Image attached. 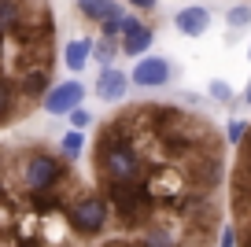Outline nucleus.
<instances>
[{
  "label": "nucleus",
  "mask_w": 251,
  "mask_h": 247,
  "mask_svg": "<svg viewBox=\"0 0 251 247\" xmlns=\"http://www.w3.org/2000/svg\"><path fill=\"white\" fill-rule=\"evenodd\" d=\"M0 199H4V185H0Z\"/></svg>",
  "instance_id": "obj_28"
},
{
  "label": "nucleus",
  "mask_w": 251,
  "mask_h": 247,
  "mask_svg": "<svg viewBox=\"0 0 251 247\" xmlns=\"http://www.w3.org/2000/svg\"><path fill=\"white\" fill-rule=\"evenodd\" d=\"M151 41H155L151 26H144L141 19H133V15H126V19H122V45H118V52H122V55L144 59V52L151 48Z\"/></svg>",
  "instance_id": "obj_7"
},
{
  "label": "nucleus",
  "mask_w": 251,
  "mask_h": 247,
  "mask_svg": "<svg viewBox=\"0 0 251 247\" xmlns=\"http://www.w3.org/2000/svg\"><path fill=\"white\" fill-rule=\"evenodd\" d=\"M78 11L89 23H107V19L122 15V8H118L115 0H78Z\"/></svg>",
  "instance_id": "obj_12"
},
{
  "label": "nucleus",
  "mask_w": 251,
  "mask_h": 247,
  "mask_svg": "<svg viewBox=\"0 0 251 247\" xmlns=\"http://www.w3.org/2000/svg\"><path fill=\"white\" fill-rule=\"evenodd\" d=\"M30 207L33 210H55L59 199H55V192H30Z\"/></svg>",
  "instance_id": "obj_18"
},
{
  "label": "nucleus",
  "mask_w": 251,
  "mask_h": 247,
  "mask_svg": "<svg viewBox=\"0 0 251 247\" xmlns=\"http://www.w3.org/2000/svg\"><path fill=\"white\" fill-rule=\"evenodd\" d=\"M144 170L141 151L133 148V140L126 137L122 122L107 125V133L100 137V148H96V173H100L103 188L111 185H133Z\"/></svg>",
  "instance_id": "obj_1"
},
{
  "label": "nucleus",
  "mask_w": 251,
  "mask_h": 247,
  "mask_svg": "<svg viewBox=\"0 0 251 247\" xmlns=\"http://www.w3.org/2000/svg\"><path fill=\"white\" fill-rule=\"evenodd\" d=\"M15 96H19V89H15V81H11L4 70H0V125L11 118V111H15Z\"/></svg>",
  "instance_id": "obj_14"
},
{
  "label": "nucleus",
  "mask_w": 251,
  "mask_h": 247,
  "mask_svg": "<svg viewBox=\"0 0 251 247\" xmlns=\"http://www.w3.org/2000/svg\"><path fill=\"white\" fill-rule=\"evenodd\" d=\"M207 93H211V100H218V103H229V100H233V89H229L226 81H211V89H207Z\"/></svg>",
  "instance_id": "obj_22"
},
{
  "label": "nucleus",
  "mask_w": 251,
  "mask_h": 247,
  "mask_svg": "<svg viewBox=\"0 0 251 247\" xmlns=\"http://www.w3.org/2000/svg\"><path fill=\"white\" fill-rule=\"evenodd\" d=\"M126 89H129V77L122 74V70H115V67H103L100 70V77H96V96L100 100H122L126 96Z\"/></svg>",
  "instance_id": "obj_9"
},
{
  "label": "nucleus",
  "mask_w": 251,
  "mask_h": 247,
  "mask_svg": "<svg viewBox=\"0 0 251 247\" xmlns=\"http://www.w3.org/2000/svg\"><path fill=\"white\" fill-rule=\"evenodd\" d=\"M81 100H85V85H81V81H59V85H52L45 93L41 107H45L48 115H71V111L81 107Z\"/></svg>",
  "instance_id": "obj_5"
},
{
  "label": "nucleus",
  "mask_w": 251,
  "mask_h": 247,
  "mask_svg": "<svg viewBox=\"0 0 251 247\" xmlns=\"http://www.w3.org/2000/svg\"><path fill=\"white\" fill-rule=\"evenodd\" d=\"M26 11H23V0H0V33L8 37V33H15L19 26H23Z\"/></svg>",
  "instance_id": "obj_13"
},
{
  "label": "nucleus",
  "mask_w": 251,
  "mask_h": 247,
  "mask_svg": "<svg viewBox=\"0 0 251 247\" xmlns=\"http://www.w3.org/2000/svg\"><path fill=\"white\" fill-rule=\"evenodd\" d=\"M67 118H71V125H74V129H85V125H93V115H89V111L85 107H78V111H71V115H67Z\"/></svg>",
  "instance_id": "obj_23"
},
{
  "label": "nucleus",
  "mask_w": 251,
  "mask_h": 247,
  "mask_svg": "<svg viewBox=\"0 0 251 247\" xmlns=\"http://www.w3.org/2000/svg\"><path fill=\"white\" fill-rule=\"evenodd\" d=\"M122 19L126 15H115V19H107V23H100L103 41H118V37H122Z\"/></svg>",
  "instance_id": "obj_20"
},
{
  "label": "nucleus",
  "mask_w": 251,
  "mask_h": 247,
  "mask_svg": "<svg viewBox=\"0 0 251 247\" xmlns=\"http://www.w3.org/2000/svg\"><path fill=\"white\" fill-rule=\"evenodd\" d=\"M244 137H248V122H240V118H233V122L226 125V140H229V144H240Z\"/></svg>",
  "instance_id": "obj_21"
},
{
  "label": "nucleus",
  "mask_w": 251,
  "mask_h": 247,
  "mask_svg": "<svg viewBox=\"0 0 251 247\" xmlns=\"http://www.w3.org/2000/svg\"><path fill=\"white\" fill-rule=\"evenodd\" d=\"M226 23L233 26V30H244V26L251 23V8H248V4H236V8H229V11H226Z\"/></svg>",
  "instance_id": "obj_17"
},
{
  "label": "nucleus",
  "mask_w": 251,
  "mask_h": 247,
  "mask_svg": "<svg viewBox=\"0 0 251 247\" xmlns=\"http://www.w3.org/2000/svg\"><path fill=\"white\" fill-rule=\"evenodd\" d=\"M103 192H107L111 210L118 214V222H122V225H133L137 218L144 214V207L151 203L144 181H133V185H111V188H103Z\"/></svg>",
  "instance_id": "obj_4"
},
{
  "label": "nucleus",
  "mask_w": 251,
  "mask_h": 247,
  "mask_svg": "<svg viewBox=\"0 0 251 247\" xmlns=\"http://www.w3.org/2000/svg\"><path fill=\"white\" fill-rule=\"evenodd\" d=\"M218 247H236V229H233V225H226V229H222Z\"/></svg>",
  "instance_id": "obj_24"
},
{
  "label": "nucleus",
  "mask_w": 251,
  "mask_h": 247,
  "mask_svg": "<svg viewBox=\"0 0 251 247\" xmlns=\"http://www.w3.org/2000/svg\"><path fill=\"white\" fill-rule=\"evenodd\" d=\"M174 67L170 59H159V55H144V59H137L133 74H129V81H133L137 89H163L166 81H170Z\"/></svg>",
  "instance_id": "obj_6"
},
{
  "label": "nucleus",
  "mask_w": 251,
  "mask_h": 247,
  "mask_svg": "<svg viewBox=\"0 0 251 247\" xmlns=\"http://www.w3.org/2000/svg\"><path fill=\"white\" fill-rule=\"evenodd\" d=\"M244 103H251V81H248V89H244Z\"/></svg>",
  "instance_id": "obj_26"
},
{
  "label": "nucleus",
  "mask_w": 251,
  "mask_h": 247,
  "mask_svg": "<svg viewBox=\"0 0 251 247\" xmlns=\"http://www.w3.org/2000/svg\"><path fill=\"white\" fill-rule=\"evenodd\" d=\"M248 59H251V48H248Z\"/></svg>",
  "instance_id": "obj_29"
},
{
  "label": "nucleus",
  "mask_w": 251,
  "mask_h": 247,
  "mask_svg": "<svg viewBox=\"0 0 251 247\" xmlns=\"http://www.w3.org/2000/svg\"><path fill=\"white\" fill-rule=\"evenodd\" d=\"M67 222H71V229L78 232V236H100L103 229H107L111 222V207L103 196H81V199H74V207L67 210Z\"/></svg>",
  "instance_id": "obj_2"
},
{
  "label": "nucleus",
  "mask_w": 251,
  "mask_h": 247,
  "mask_svg": "<svg viewBox=\"0 0 251 247\" xmlns=\"http://www.w3.org/2000/svg\"><path fill=\"white\" fill-rule=\"evenodd\" d=\"M137 247H177V240H174L163 225H151V229L141 236V244H137Z\"/></svg>",
  "instance_id": "obj_16"
},
{
  "label": "nucleus",
  "mask_w": 251,
  "mask_h": 247,
  "mask_svg": "<svg viewBox=\"0 0 251 247\" xmlns=\"http://www.w3.org/2000/svg\"><path fill=\"white\" fill-rule=\"evenodd\" d=\"M59 151H63V159H78V155L85 151V133H78V129L63 133V140H59Z\"/></svg>",
  "instance_id": "obj_15"
},
{
  "label": "nucleus",
  "mask_w": 251,
  "mask_h": 247,
  "mask_svg": "<svg viewBox=\"0 0 251 247\" xmlns=\"http://www.w3.org/2000/svg\"><path fill=\"white\" fill-rule=\"evenodd\" d=\"M93 37H74L67 41V52H63V63H67V70H85L89 59H93Z\"/></svg>",
  "instance_id": "obj_11"
},
{
  "label": "nucleus",
  "mask_w": 251,
  "mask_h": 247,
  "mask_svg": "<svg viewBox=\"0 0 251 247\" xmlns=\"http://www.w3.org/2000/svg\"><path fill=\"white\" fill-rule=\"evenodd\" d=\"M93 55L100 59V67H115V55H118V45H93Z\"/></svg>",
  "instance_id": "obj_19"
},
{
  "label": "nucleus",
  "mask_w": 251,
  "mask_h": 247,
  "mask_svg": "<svg viewBox=\"0 0 251 247\" xmlns=\"http://www.w3.org/2000/svg\"><path fill=\"white\" fill-rule=\"evenodd\" d=\"M126 4H129V8H141V11H151V8H155V0H126Z\"/></svg>",
  "instance_id": "obj_25"
},
{
  "label": "nucleus",
  "mask_w": 251,
  "mask_h": 247,
  "mask_svg": "<svg viewBox=\"0 0 251 247\" xmlns=\"http://www.w3.org/2000/svg\"><path fill=\"white\" fill-rule=\"evenodd\" d=\"M174 26H177L185 37H203L207 33V26H211V11L207 8H181L177 15H174Z\"/></svg>",
  "instance_id": "obj_8"
},
{
  "label": "nucleus",
  "mask_w": 251,
  "mask_h": 247,
  "mask_svg": "<svg viewBox=\"0 0 251 247\" xmlns=\"http://www.w3.org/2000/svg\"><path fill=\"white\" fill-rule=\"evenodd\" d=\"M59 177H63V159H55L52 151H33L23 166L26 192H52V185H59Z\"/></svg>",
  "instance_id": "obj_3"
},
{
  "label": "nucleus",
  "mask_w": 251,
  "mask_h": 247,
  "mask_svg": "<svg viewBox=\"0 0 251 247\" xmlns=\"http://www.w3.org/2000/svg\"><path fill=\"white\" fill-rule=\"evenodd\" d=\"M52 85L55 81H52V70L48 67H30V70H23V77H19V89H23L26 96H41V100H45V93Z\"/></svg>",
  "instance_id": "obj_10"
},
{
  "label": "nucleus",
  "mask_w": 251,
  "mask_h": 247,
  "mask_svg": "<svg viewBox=\"0 0 251 247\" xmlns=\"http://www.w3.org/2000/svg\"><path fill=\"white\" fill-rule=\"evenodd\" d=\"M107 247H126V244H107Z\"/></svg>",
  "instance_id": "obj_27"
}]
</instances>
